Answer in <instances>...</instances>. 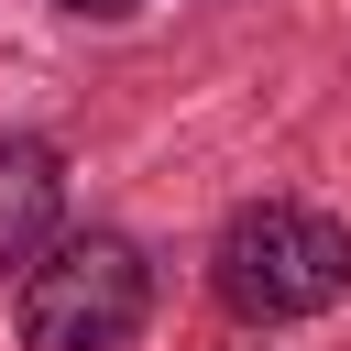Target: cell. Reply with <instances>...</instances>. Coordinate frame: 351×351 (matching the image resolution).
<instances>
[{
	"label": "cell",
	"instance_id": "cell-4",
	"mask_svg": "<svg viewBox=\"0 0 351 351\" xmlns=\"http://www.w3.org/2000/svg\"><path fill=\"white\" fill-rule=\"evenodd\" d=\"M66 11H88V22H121V11H132V0H66Z\"/></svg>",
	"mask_w": 351,
	"mask_h": 351
},
{
	"label": "cell",
	"instance_id": "cell-2",
	"mask_svg": "<svg viewBox=\"0 0 351 351\" xmlns=\"http://www.w3.org/2000/svg\"><path fill=\"white\" fill-rule=\"evenodd\" d=\"M154 307V263L121 230H66L22 274V351H121Z\"/></svg>",
	"mask_w": 351,
	"mask_h": 351
},
{
	"label": "cell",
	"instance_id": "cell-3",
	"mask_svg": "<svg viewBox=\"0 0 351 351\" xmlns=\"http://www.w3.org/2000/svg\"><path fill=\"white\" fill-rule=\"evenodd\" d=\"M55 208H66V165L33 132H0V274L55 241Z\"/></svg>",
	"mask_w": 351,
	"mask_h": 351
},
{
	"label": "cell",
	"instance_id": "cell-1",
	"mask_svg": "<svg viewBox=\"0 0 351 351\" xmlns=\"http://www.w3.org/2000/svg\"><path fill=\"white\" fill-rule=\"evenodd\" d=\"M208 285H219V307H230V318H252V329L318 318V307H340V285H351V230H340L329 208L263 197V208H241V219L219 230Z\"/></svg>",
	"mask_w": 351,
	"mask_h": 351
}]
</instances>
